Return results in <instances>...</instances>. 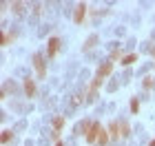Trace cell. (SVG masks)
<instances>
[{
    "label": "cell",
    "instance_id": "obj_21",
    "mask_svg": "<svg viewBox=\"0 0 155 146\" xmlns=\"http://www.w3.org/2000/svg\"><path fill=\"white\" fill-rule=\"evenodd\" d=\"M55 146H64V144H62V142H58V144H55Z\"/></svg>",
    "mask_w": 155,
    "mask_h": 146
},
{
    "label": "cell",
    "instance_id": "obj_11",
    "mask_svg": "<svg viewBox=\"0 0 155 146\" xmlns=\"http://www.w3.org/2000/svg\"><path fill=\"white\" fill-rule=\"evenodd\" d=\"M95 42H97V36H91L87 42H84V51H91V49L95 47Z\"/></svg>",
    "mask_w": 155,
    "mask_h": 146
},
{
    "label": "cell",
    "instance_id": "obj_5",
    "mask_svg": "<svg viewBox=\"0 0 155 146\" xmlns=\"http://www.w3.org/2000/svg\"><path fill=\"white\" fill-rule=\"evenodd\" d=\"M49 47H47V51H49V55H53L58 53V49H60V38H49V42H47Z\"/></svg>",
    "mask_w": 155,
    "mask_h": 146
},
{
    "label": "cell",
    "instance_id": "obj_15",
    "mask_svg": "<svg viewBox=\"0 0 155 146\" xmlns=\"http://www.w3.org/2000/svg\"><path fill=\"white\" fill-rule=\"evenodd\" d=\"M120 58H122V49H113V53H111V62H115V60H120Z\"/></svg>",
    "mask_w": 155,
    "mask_h": 146
},
{
    "label": "cell",
    "instance_id": "obj_16",
    "mask_svg": "<svg viewBox=\"0 0 155 146\" xmlns=\"http://www.w3.org/2000/svg\"><path fill=\"white\" fill-rule=\"evenodd\" d=\"M131 111H133V113H137V111H140V102H137V97H133V100H131Z\"/></svg>",
    "mask_w": 155,
    "mask_h": 146
},
{
    "label": "cell",
    "instance_id": "obj_19",
    "mask_svg": "<svg viewBox=\"0 0 155 146\" xmlns=\"http://www.w3.org/2000/svg\"><path fill=\"white\" fill-rule=\"evenodd\" d=\"M80 97H82V95H75V97H73V106H78V104H80V102H82V100H80Z\"/></svg>",
    "mask_w": 155,
    "mask_h": 146
},
{
    "label": "cell",
    "instance_id": "obj_1",
    "mask_svg": "<svg viewBox=\"0 0 155 146\" xmlns=\"http://www.w3.org/2000/svg\"><path fill=\"white\" fill-rule=\"evenodd\" d=\"M82 128H84L87 144H95V142H97V135H100V131H102V124H100V122H84Z\"/></svg>",
    "mask_w": 155,
    "mask_h": 146
},
{
    "label": "cell",
    "instance_id": "obj_20",
    "mask_svg": "<svg viewBox=\"0 0 155 146\" xmlns=\"http://www.w3.org/2000/svg\"><path fill=\"white\" fill-rule=\"evenodd\" d=\"M151 53H153V58H155V47H153V49H151Z\"/></svg>",
    "mask_w": 155,
    "mask_h": 146
},
{
    "label": "cell",
    "instance_id": "obj_14",
    "mask_svg": "<svg viewBox=\"0 0 155 146\" xmlns=\"http://www.w3.org/2000/svg\"><path fill=\"white\" fill-rule=\"evenodd\" d=\"M11 40H16V33H5V36H2V47H7Z\"/></svg>",
    "mask_w": 155,
    "mask_h": 146
},
{
    "label": "cell",
    "instance_id": "obj_9",
    "mask_svg": "<svg viewBox=\"0 0 155 146\" xmlns=\"http://www.w3.org/2000/svg\"><path fill=\"white\" fill-rule=\"evenodd\" d=\"M131 133V126H129V122H120V137H126V135H129Z\"/></svg>",
    "mask_w": 155,
    "mask_h": 146
},
{
    "label": "cell",
    "instance_id": "obj_3",
    "mask_svg": "<svg viewBox=\"0 0 155 146\" xmlns=\"http://www.w3.org/2000/svg\"><path fill=\"white\" fill-rule=\"evenodd\" d=\"M111 71H113V62H104V64H100V67H97V73H95V78L97 80H104V78H109V75H111Z\"/></svg>",
    "mask_w": 155,
    "mask_h": 146
},
{
    "label": "cell",
    "instance_id": "obj_10",
    "mask_svg": "<svg viewBox=\"0 0 155 146\" xmlns=\"http://www.w3.org/2000/svg\"><path fill=\"white\" fill-rule=\"evenodd\" d=\"M62 126H64V117H55V120H53V131H55V133H60V128Z\"/></svg>",
    "mask_w": 155,
    "mask_h": 146
},
{
    "label": "cell",
    "instance_id": "obj_13",
    "mask_svg": "<svg viewBox=\"0 0 155 146\" xmlns=\"http://www.w3.org/2000/svg\"><path fill=\"white\" fill-rule=\"evenodd\" d=\"M22 9H25V2H13V5H11V11L18 13V16L22 13Z\"/></svg>",
    "mask_w": 155,
    "mask_h": 146
},
{
    "label": "cell",
    "instance_id": "obj_17",
    "mask_svg": "<svg viewBox=\"0 0 155 146\" xmlns=\"http://www.w3.org/2000/svg\"><path fill=\"white\" fill-rule=\"evenodd\" d=\"M11 140V131H2V144H7Z\"/></svg>",
    "mask_w": 155,
    "mask_h": 146
},
{
    "label": "cell",
    "instance_id": "obj_4",
    "mask_svg": "<svg viewBox=\"0 0 155 146\" xmlns=\"http://www.w3.org/2000/svg\"><path fill=\"white\" fill-rule=\"evenodd\" d=\"M84 13H87V5L80 2V5L75 7V11H73V22L75 24H82L84 22Z\"/></svg>",
    "mask_w": 155,
    "mask_h": 146
},
{
    "label": "cell",
    "instance_id": "obj_8",
    "mask_svg": "<svg viewBox=\"0 0 155 146\" xmlns=\"http://www.w3.org/2000/svg\"><path fill=\"white\" fill-rule=\"evenodd\" d=\"M111 140V135H109V128H102L100 131V135H97V144H100V146H104V144H107Z\"/></svg>",
    "mask_w": 155,
    "mask_h": 146
},
{
    "label": "cell",
    "instance_id": "obj_7",
    "mask_svg": "<svg viewBox=\"0 0 155 146\" xmlns=\"http://www.w3.org/2000/svg\"><path fill=\"white\" fill-rule=\"evenodd\" d=\"M109 135H111V140H117L120 137V122L117 120L109 124Z\"/></svg>",
    "mask_w": 155,
    "mask_h": 146
},
{
    "label": "cell",
    "instance_id": "obj_12",
    "mask_svg": "<svg viewBox=\"0 0 155 146\" xmlns=\"http://www.w3.org/2000/svg\"><path fill=\"white\" fill-rule=\"evenodd\" d=\"M137 60V55L135 53H131V55H126V58H122V67H129V64H133V62Z\"/></svg>",
    "mask_w": 155,
    "mask_h": 146
},
{
    "label": "cell",
    "instance_id": "obj_6",
    "mask_svg": "<svg viewBox=\"0 0 155 146\" xmlns=\"http://www.w3.org/2000/svg\"><path fill=\"white\" fill-rule=\"evenodd\" d=\"M25 93H27V97L36 95V82H33L31 78H25Z\"/></svg>",
    "mask_w": 155,
    "mask_h": 146
},
{
    "label": "cell",
    "instance_id": "obj_18",
    "mask_svg": "<svg viewBox=\"0 0 155 146\" xmlns=\"http://www.w3.org/2000/svg\"><path fill=\"white\" fill-rule=\"evenodd\" d=\"M144 86L151 89V86H153V78H144Z\"/></svg>",
    "mask_w": 155,
    "mask_h": 146
},
{
    "label": "cell",
    "instance_id": "obj_22",
    "mask_svg": "<svg viewBox=\"0 0 155 146\" xmlns=\"http://www.w3.org/2000/svg\"><path fill=\"white\" fill-rule=\"evenodd\" d=\"M149 146H155V140H153V142H151V144H149Z\"/></svg>",
    "mask_w": 155,
    "mask_h": 146
},
{
    "label": "cell",
    "instance_id": "obj_2",
    "mask_svg": "<svg viewBox=\"0 0 155 146\" xmlns=\"http://www.w3.org/2000/svg\"><path fill=\"white\" fill-rule=\"evenodd\" d=\"M33 67H36V73H38V78H45V75H47L45 58H42L40 53H33Z\"/></svg>",
    "mask_w": 155,
    "mask_h": 146
}]
</instances>
